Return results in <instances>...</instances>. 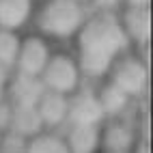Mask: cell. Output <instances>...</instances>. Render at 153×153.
<instances>
[{
  "label": "cell",
  "mask_w": 153,
  "mask_h": 153,
  "mask_svg": "<svg viewBox=\"0 0 153 153\" xmlns=\"http://www.w3.org/2000/svg\"><path fill=\"white\" fill-rule=\"evenodd\" d=\"M52 52H54L52 41H48L43 35L35 33V30L26 33L19 39V52H17V60H15L13 71L39 78L43 67L48 65L50 56H52Z\"/></svg>",
  "instance_id": "5b68a950"
},
{
  "label": "cell",
  "mask_w": 153,
  "mask_h": 153,
  "mask_svg": "<svg viewBox=\"0 0 153 153\" xmlns=\"http://www.w3.org/2000/svg\"><path fill=\"white\" fill-rule=\"evenodd\" d=\"M104 112L99 108V101L93 93V86H82L74 95H69V112L67 125H101Z\"/></svg>",
  "instance_id": "9c48e42d"
},
{
  "label": "cell",
  "mask_w": 153,
  "mask_h": 153,
  "mask_svg": "<svg viewBox=\"0 0 153 153\" xmlns=\"http://www.w3.org/2000/svg\"><path fill=\"white\" fill-rule=\"evenodd\" d=\"M35 108H37V114L43 123V129L58 131L63 125H67V112H69V97L67 95L45 91Z\"/></svg>",
  "instance_id": "30bf717a"
},
{
  "label": "cell",
  "mask_w": 153,
  "mask_h": 153,
  "mask_svg": "<svg viewBox=\"0 0 153 153\" xmlns=\"http://www.w3.org/2000/svg\"><path fill=\"white\" fill-rule=\"evenodd\" d=\"M76 41V58L82 69L84 80H101L110 65L129 50V41L121 28L117 13L93 11L84 19L82 28L74 37Z\"/></svg>",
  "instance_id": "6da1fadb"
},
{
  "label": "cell",
  "mask_w": 153,
  "mask_h": 153,
  "mask_svg": "<svg viewBox=\"0 0 153 153\" xmlns=\"http://www.w3.org/2000/svg\"><path fill=\"white\" fill-rule=\"evenodd\" d=\"M88 17L86 2L80 0H43L35 9L33 22L35 33L43 35L48 41H69L78 35L84 19Z\"/></svg>",
  "instance_id": "7a4b0ae2"
},
{
  "label": "cell",
  "mask_w": 153,
  "mask_h": 153,
  "mask_svg": "<svg viewBox=\"0 0 153 153\" xmlns=\"http://www.w3.org/2000/svg\"><path fill=\"white\" fill-rule=\"evenodd\" d=\"M7 131H11V134L24 140L43 131V123L37 114V108L35 106H11V119H9Z\"/></svg>",
  "instance_id": "4fadbf2b"
},
{
  "label": "cell",
  "mask_w": 153,
  "mask_h": 153,
  "mask_svg": "<svg viewBox=\"0 0 153 153\" xmlns=\"http://www.w3.org/2000/svg\"><path fill=\"white\" fill-rule=\"evenodd\" d=\"M93 93H95V97H97V101H99V108H101V112H104L106 119L123 117L125 112H127V108H129V104L134 101L131 97H127L123 91L117 88V86L112 84L110 80H106V78H101V80H97V82H95Z\"/></svg>",
  "instance_id": "8fae6325"
},
{
  "label": "cell",
  "mask_w": 153,
  "mask_h": 153,
  "mask_svg": "<svg viewBox=\"0 0 153 153\" xmlns=\"http://www.w3.org/2000/svg\"><path fill=\"white\" fill-rule=\"evenodd\" d=\"M35 0H0V28L22 33L33 22Z\"/></svg>",
  "instance_id": "7c38bea8"
},
{
  "label": "cell",
  "mask_w": 153,
  "mask_h": 153,
  "mask_svg": "<svg viewBox=\"0 0 153 153\" xmlns=\"http://www.w3.org/2000/svg\"><path fill=\"white\" fill-rule=\"evenodd\" d=\"M99 153H131V151H99Z\"/></svg>",
  "instance_id": "44dd1931"
},
{
  "label": "cell",
  "mask_w": 153,
  "mask_h": 153,
  "mask_svg": "<svg viewBox=\"0 0 153 153\" xmlns=\"http://www.w3.org/2000/svg\"><path fill=\"white\" fill-rule=\"evenodd\" d=\"M63 136L71 153H99V125H67Z\"/></svg>",
  "instance_id": "5bb4252c"
},
{
  "label": "cell",
  "mask_w": 153,
  "mask_h": 153,
  "mask_svg": "<svg viewBox=\"0 0 153 153\" xmlns=\"http://www.w3.org/2000/svg\"><path fill=\"white\" fill-rule=\"evenodd\" d=\"M19 39H22V33L0 28V69L9 71V74L13 71L15 60H17Z\"/></svg>",
  "instance_id": "2e32d148"
},
{
  "label": "cell",
  "mask_w": 153,
  "mask_h": 153,
  "mask_svg": "<svg viewBox=\"0 0 153 153\" xmlns=\"http://www.w3.org/2000/svg\"><path fill=\"white\" fill-rule=\"evenodd\" d=\"M138 138L136 123L123 117L104 119L99 125V151H131Z\"/></svg>",
  "instance_id": "8992f818"
},
{
  "label": "cell",
  "mask_w": 153,
  "mask_h": 153,
  "mask_svg": "<svg viewBox=\"0 0 153 153\" xmlns=\"http://www.w3.org/2000/svg\"><path fill=\"white\" fill-rule=\"evenodd\" d=\"M0 136H2V131H0Z\"/></svg>",
  "instance_id": "603a6c76"
},
{
  "label": "cell",
  "mask_w": 153,
  "mask_h": 153,
  "mask_svg": "<svg viewBox=\"0 0 153 153\" xmlns=\"http://www.w3.org/2000/svg\"><path fill=\"white\" fill-rule=\"evenodd\" d=\"M9 119H11V104L0 95V131L9 129Z\"/></svg>",
  "instance_id": "ac0fdd59"
},
{
  "label": "cell",
  "mask_w": 153,
  "mask_h": 153,
  "mask_svg": "<svg viewBox=\"0 0 153 153\" xmlns=\"http://www.w3.org/2000/svg\"><path fill=\"white\" fill-rule=\"evenodd\" d=\"M147 50L149 48H138V50L129 48L127 52H123L110 65L108 74L104 76L106 80H110L117 88H121L131 99H140L147 93V86H149Z\"/></svg>",
  "instance_id": "3957f363"
},
{
  "label": "cell",
  "mask_w": 153,
  "mask_h": 153,
  "mask_svg": "<svg viewBox=\"0 0 153 153\" xmlns=\"http://www.w3.org/2000/svg\"><path fill=\"white\" fill-rule=\"evenodd\" d=\"M131 153H151V145H149V140H145V138H138V142L134 145Z\"/></svg>",
  "instance_id": "d6986e66"
},
{
  "label": "cell",
  "mask_w": 153,
  "mask_h": 153,
  "mask_svg": "<svg viewBox=\"0 0 153 153\" xmlns=\"http://www.w3.org/2000/svg\"><path fill=\"white\" fill-rule=\"evenodd\" d=\"M39 78H41V84L45 91L60 93L67 97L84 86V76L78 65L76 54L63 52V50H54L52 52V56H50L48 65L43 67Z\"/></svg>",
  "instance_id": "277c9868"
},
{
  "label": "cell",
  "mask_w": 153,
  "mask_h": 153,
  "mask_svg": "<svg viewBox=\"0 0 153 153\" xmlns=\"http://www.w3.org/2000/svg\"><path fill=\"white\" fill-rule=\"evenodd\" d=\"M24 153H71L63 134L54 129H43L37 136L26 140Z\"/></svg>",
  "instance_id": "9a60e30c"
},
{
  "label": "cell",
  "mask_w": 153,
  "mask_h": 153,
  "mask_svg": "<svg viewBox=\"0 0 153 153\" xmlns=\"http://www.w3.org/2000/svg\"><path fill=\"white\" fill-rule=\"evenodd\" d=\"M117 15L131 50L151 45V7H121Z\"/></svg>",
  "instance_id": "52a82bcc"
},
{
  "label": "cell",
  "mask_w": 153,
  "mask_h": 153,
  "mask_svg": "<svg viewBox=\"0 0 153 153\" xmlns=\"http://www.w3.org/2000/svg\"><path fill=\"white\" fill-rule=\"evenodd\" d=\"M123 7H151V0H123Z\"/></svg>",
  "instance_id": "ffe728a7"
},
{
  "label": "cell",
  "mask_w": 153,
  "mask_h": 153,
  "mask_svg": "<svg viewBox=\"0 0 153 153\" xmlns=\"http://www.w3.org/2000/svg\"><path fill=\"white\" fill-rule=\"evenodd\" d=\"M95 11H104V13H117L123 7V0H86Z\"/></svg>",
  "instance_id": "e0dca14e"
},
{
  "label": "cell",
  "mask_w": 153,
  "mask_h": 153,
  "mask_svg": "<svg viewBox=\"0 0 153 153\" xmlns=\"http://www.w3.org/2000/svg\"><path fill=\"white\" fill-rule=\"evenodd\" d=\"M80 2H86V0H80Z\"/></svg>",
  "instance_id": "7402d4cb"
},
{
  "label": "cell",
  "mask_w": 153,
  "mask_h": 153,
  "mask_svg": "<svg viewBox=\"0 0 153 153\" xmlns=\"http://www.w3.org/2000/svg\"><path fill=\"white\" fill-rule=\"evenodd\" d=\"M45 88L41 84V78L35 76H24L11 71L7 76V82L2 88V97L11 106H37V101L41 99Z\"/></svg>",
  "instance_id": "ba28073f"
}]
</instances>
